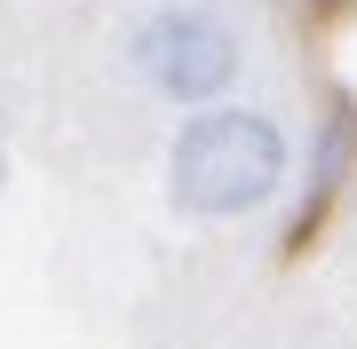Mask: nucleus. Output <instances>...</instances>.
Instances as JSON below:
<instances>
[{"instance_id":"nucleus-1","label":"nucleus","mask_w":357,"mask_h":349,"mask_svg":"<svg viewBox=\"0 0 357 349\" xmlns=\"http://www.w3.org/2000/svg\"><path fill=\"white\" fill-rule=\"evenodd\" d=\"M286 127L270 111H238V104H215V111H191L167 143V191H175L183 215H255L262 199H278L286 183Z\"/></svg>"},{"instance_id":"nucleus-3","label":"nucleus","mask_w":357,"mask_h":349,"mask_svg":"<svg viewBox=\"0 0 357 349\" xmlns=\"http://www.w3.org/2000/svg\"><path fill=\"white\" fill-rule=\"evenodd\" d=\"M0 175H8V159H0Z\"/></svg>"},{"instance_id":"nucleus-2","label":"nucleus","mask_w":357,"mask_h":349,"mask_svg":"<svg viewBox=\"0 0 357 349\" xmlns=\"http://www.w3.org/2000/svg\"><path fill=\"white\" fill-rule=\"evenodd\" d=\"M128 64L143 72V88H159L167 104H191V111H215L246 72V40L222 8L206 0H167L151 8L128 40Z\"/></svg>"}]
</instances>
